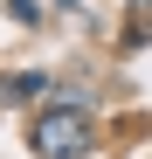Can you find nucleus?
<instances>
[{"label": "nucleus", "instance_id": "obj_1", "mask_svg": "<svg viewBox=\"0 0 152 159\" xmlns=\"http://www.w3.org/2000/svg\"><path fill=\"white\" fill-rule=\"evenodd\" d=\"M35 152L42 159H76V152H83V125H76V118H42L35 125Z\"/></svg>", "mask_w": 152, "mask_h": 159}]
</instances>
